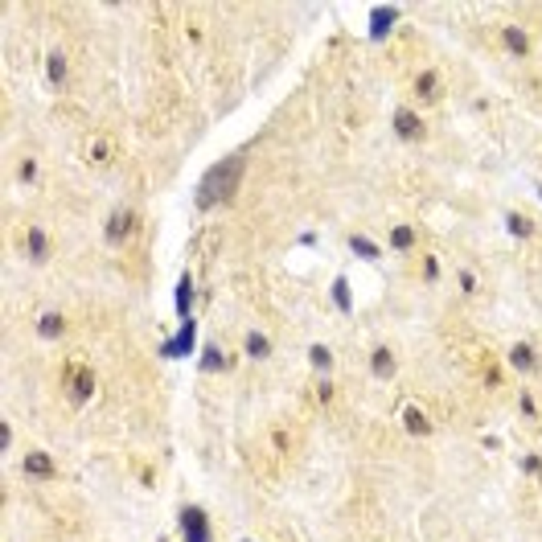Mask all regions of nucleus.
Wrapping results in <instances>:
<instances>
[{"label": "nucleus", "mask_w": 542, "mask_h": 542, "mask_svg": "<svg viewBox=\"0 0 542 542\" xmlns=\"http://www.w3.org/2000/svg\"><path fill=\"white\" fill-rule=\"evenodd\" d=\"M242 168H246V156L242 153L218 160V164L202 177V185H197V206H202V210H214L218 202H231L238 181H242Z\"/></svg>", "instance_id": "nucleus-1"}, {"label": "nucleus", "mask_w": 542, "mask_h": 542, "mask_svg": "<svg viewBox=\"0 0 542 542\" xmlns=\"http://www.w3.org/2000/svg\"><path fill=\"white\" fill-rule=\"evenodd\" d=\"M181 534H185V542H210V522L197 505L181 510Z\"/></svg>", "instance_id": "nucleus-2"}, {"label": "nucleus", "mask_w": 542, "mask_h": 542, "mask_svg": "<svg viewBox=\"0 0 542 542\" xmlns=\"http://www.w3.org/2000/svg\"><path fill=\"white\" fill-rule=\"evenodd\" d=\"M66 390H70L75 403H86V398L95 394V374H90L86 366H70V370H66Z\"/></svg>", "instance_id": "nucleus-3"}, {"label": "nucleus", "mask_w": 542, "mask_h": 542, "mask_svg": "<svg viewBox=\"0 0 542 542\" xmlns=\"http://www.w3.org/2000/svg\"><path fill=\"white\" fill-rule=\"evenodd\" d=\"M394 132H398V140L411 144V140H423L427 128H423V119H419L411 107H398V111H394Z\"/></svg>", "instance_id": "nucleus-4"}, {"label": "nucleus", "mask_w": 542, "mask_h": 542, "mask_svg": "<svg viewBox=\"0 0 542 542\" xmlns=\"http://www.w3.org/2000/svg\"><path fill=\"white\" fill-rule=\"evenodd\" d=\"M132 226H136V214H132V210H115L111 222H107V242H111V246L124 242V238L132 234Z\"/></svg>", "instance_id": "nucleus-5"}, {"label": "nucleus", "mask_w": 542, "mask_h": 542, "mask_svg": "<svg viewBox=\"0 0 542 542\" xmlns=\"http://www.w3.org/2000/svg\"><path fill=\"white\" fill-rule=\"evenodd\" d=\"M510 366H514V370H522V374H534V370H539V354H534V345L518 341V345L510 349Z\"/></svg>", "instance_id": "nucleus-6"}, {"label": "nucleus", "mask_w": 542, "mask_h": 542, "mask_svg": "<svg viewBox=\"0 0 542 542\" xmlns=\"http://www.w3.org/2000/svg\"><path fill=\"white\" fill-rule=\"evenodd\" d=\"M403 427L411 432V436H432V419H427V411L423 407H403Z\"/></svg>", "instance_id": "nucleus-7"}, {"label": "nucleus", "mask_w": 542, "mask_h": 542, "mask_svg": "<svg viewBox=\"0 0 542 542\" xmlns=\"http://www.w3.org/2000/svg\"><path fill=\"white\" fill-rule=\"evenodd\" d=\"M25 251H29L33 263H46V259H50V238H46L41 226H29V234H25Z\"/></svg>", "instance_id": "nucleus-8"}, {"label": "nucleus", "mask_w": 542, "mask_h": 542, "mask_svg": "<svg viewBox=\"0 0 542 542\" xmlns=\"http://www.w3.org/2000/svg\"><path fill=\"white\" fill-rule=\"evenodd\" d=\"M21 468L29 472V476H54V456H46V452H29Z\"/></svg>", "instance_id": "nucleus-9"}, {"label": "nucleus", "mask_w": 542, "mask_h": 542, "mask_svg": "<svg viewBox=\"0 0 542 542\" xmlns=\"http://www.w3.org/2000/svg\"><path fill=\"white\" fill-rule=\"evenodd\" d=\"M370 370H374V374H378V378H390V374H394V354H390V349H383V345H378V349H374V354H370Z\"/></svg>", "instance_id": "nucleus-10"}, {"label": "nucleus", "mask_w": 542, "mask_h": 542, "mask_svg": "<svg viewBox=\"0 0 542 542\" xmlns=\"http://www.w3.org/2000/svg\"><path fill=\"white\" fill-rule=\"evenodd\" d=\"M46 75H50V82H54V86H62V82H66V54H62V50H54V54L46 58Z\"/></svg>", "instance_id": "nucleus-11"}, {"label": "nucleus", "mask_w": 542, "mask_h": 542, "mask_svg": "<svg viewBox=\"0 0 542 542\" xmlns=\"http://www.w3.org/2000/svg\"><path fill=\"white\" fill-rule=\"evenodd\" d=\"M415 90H419V99L436 103V99H440V78L432 75V70H423V75L415 78Z\"/></svg>", "instance_id": "nucleus-12"}, {"label": "nucleus", "mask_w": 542, "mask_h": 542, "mask_svg": "<svg viewBox=\"0 0 542 542\" xmlns=\"http://www.w3.org/2000/svg\"><path fill=\"white\" fill-rule=\"evenodd\" d=\"M505 46L514 50V58H526V54H530V37H526L518 25H510V29H505Z\"/></svg>", "instance_id": "nucleus-13"}, {"label": "nucleus", "mask_w": 542, "mask_h": 542, "mask_svg": "<svg viewBox=\"0 0 542 542\" xmlns=\"http://www.w3.org/2000/svg\"><path fill=\"white\" fill-rule=\"evenodd\" d=\"M62 329H66V320H62L58 312H46V316L37 320V333H41V337H58Z\"/></svg>", "instance_id": "nucleus-14"}, {"label": "nucleus", "mask_w": 542, "mask_h": 542, "mask_svg": "<svg viewBox=\"0 0 542 542\" xmlns=\"http://www.w3.org/2000/svg\"><path fill=\"white\" fill-rule=\"evenodd\" d=\"M267 354H271L267 337H263V333H246V358H259V362H263Z\"/></svg>", "instance_id": "nucleus-15"}, {"label": "nucleus", "mask_w": 542, "mask_h": 542, "mask_svg": "<svg viewBox=\"0 0 542 542\" xmlns=\"http://www.w3.org/2000/svg\"><path fill=\"white\" fill-rule=\"evenodd\" d=\"M390 246H394V251H411V246H415V231H411V226H394V231H390Z\"/></svg>", "instance_id": "nucleus-16"}, {"label": "nucleus", "mask_w": 542, "mask_h": 542, "mask_svg": "<svg viewBox=\"0 0 542 542\" xmlns=\"http://www.w3.org/2000/svg\"><path fill=\"white\" fill-rule=\"evenodd\" d=\"M349 246H354V251H358L362 259H378V255H383V251H378V246H374L370 238H362V234H349Z\"/></svg>", "instance_id": "nucleus-17"}, {"label": "nucleus", "mask_w": 542, "mask_h": 542, "mask_svg": "<svg viewBox=\"0 0 542 542\" xmlns=\"http://www.w3.org/2000/svg\"><path fill=\"white\" fill-rule=\"evenodd\" d=\"M510 234H518V238H530V234H534V222H530L526 214H510Z\"/></svg>", "instance_id": "nucleus-18"}, {"label": "nucleus", "mask_w": 542, "mask_h": 542, "mask_svg": "<svg viewBox=\"0 0 542 542\" xmlns=\"http://www.w3.org/2000/svg\"><path fill=\"white\" fill-rule=\"evenodd\" d=\"M309 362H312V370H329V366H333V354H329L325 345H312V349H309Z\"/></svg>", "instance_id": "nucleus-19"}, {"label": "nucleus", "mask_w": 542, "mask_h": 542, "mask_svg": "<svg viewBox=\"0 0 542 542\" xmlns=\"http://www.w3.org/2000/svg\"><path fill=\"white\" fill-rule=\"evenodd\" d=\"M390 21H394V8H378V12H374V33H387Z\"/></svg>", "instance_id": "nucleus-20"}, {"label": "nucleus", "mask_w": 542, "mask_h": 542, "mask_svg": "<svg viewBox=\"0 0 542 542\" xmlns=\"http://www.w3.org/2000/svg\"><path fill=\"white\" fill-rule=\"evenodd\" d=\"M333 300H337V309H349V292H345V280H333Z\"/></svg>", "instance_id": "nucleus-21"}, {"label": "nucleus", "mask_w": 542, "mask_h": 542, "mask_svg": "<svg viewBox=\"0 0 542 542\" xmlns=\"http://www.w3.org/2000/svg\"><path fill=\"white\" fill-rule=\"evenodd\" d=\"M189 292H193V288H189V275H185V280H181V292H177V304H181V316H189Z\"/></svg>", "instance_id": "nucleus-22"}, {"label": "nucleus", "mask_w": 542, "mask_h": 542, "mask_svg": "<svg viewBox=\"0 0 542 542\" xmlns=\"http://www.w3.org/2000/svg\"><path fill=\"white\" fill-rule=\"evenodd\" d=\"M90 160H95V164H107V160H111V153H107V144H103V140H95V144H90Z\"/></svg>", "instance_id": "nucleus-23"}, {"label": "nucleus", "mask_w": 542, "mask_h": 542, "mask_svg": "<svg viewBox=\"0 0 542 542\" xmlns=\"http://www.w3.org/2000/svg\"><path fill=\"white\" fill-rule=\"evenodd\" d=\"M17 173H21V181H33V177H37V168H33V160H25V164H21Z\"/></svg>", "instance_id": "nucleus-24"}, {"label": "nucleus", "mask_w": 542, "mask_h": 542, "mask_svg": "<svg viewBox=\"0 0 542 542\" xmlns=\"http://www.w3.org/2000/svg\"><path fill=\"white\" fill-rule=\"evenodd\" d=\"M461 288H465V292H476V280H472V271H461Z\"/></svg>", "instance_id": "nucleus-25"}, {"label": "nucleus", "mask_w": 542, "mask_h": 542, "mask_svg": "<svg viewBox=\"0 0 542 542\" xmlns=\"http://www.w3.org/2000/svg\"><path fill=\"white\" fill-rule=\"evenodd\" d=\"M0 444H4V448H12V427H8V423L0 427Z\"/></svg>", "instance_id": "nucleus-26"}, {"label": "nucleus", "mask_w": 542, "mask_h": 542, "mask_svg": "<svg viewBox=\"0 0 542 542\" xmlns=\"http://www.w3.org/2000/svg\"><path fill=\"white\" fill-rule=\"evenodd\" d=\"M246 542H251V539H246Z\"/></svg>", "instance_id": "nucleus-27"}]
</instances>
